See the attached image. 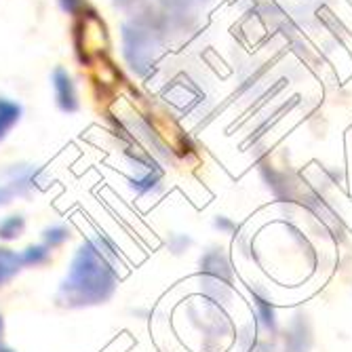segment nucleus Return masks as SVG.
Masks as SVG:
<instances>
[{
	"label": "nucleus",
	"mask_w": 352,
	"mask_h": 352,
	"mask_svg": "<svg viewBox=\"0 0 352 352\" xmlns=\"http://www.w3.org/2000/svg\"><path fill=\"white\" fill-rule=\"evenodd\" d=\"M114 249L108 241L95 239L80 247L68 278L61 285V296L70 306L100 304L116 287V270L110 264Z\"/></svg>",
	"instance_id": "nucleus-1"
},
{
	"label": "nucleus",
	"mask_w": 352,
	"mask_h": 352,
	"mask_svg": "<svg viewBox=\"0 0 352 352\" xmlns=\"http://www.w3.org/2000/svg\"><path fill=\"white\" fill-rule=\"evenodd\" d=\"M120 41L126 66L135 74L146 76L156 63L158 53H161V36H158V32L146 19H131L122 25Z\"/></svg>",
	"instance_id": "nucleus-2"
},
{
	"label": "nucleus",
	"mask_w": 352,
	"mask_h": 352,
	"mask_svg": "<svg viewBox=\"0 0 352 352\" xmlns=\"http://www.w3.org/2000/svg\"><path fill=\"white\" fill-rule=\"evenodd\" d=\"M51 87H53V95H55V104L61 112L74 114L80 108L76 82H74L72 74L63 66H57L51 72Z\"/></svg>",
	"instance_id": "nucleus-3"
},
{
	"label": "nucleus",
	"mask_w": 352,
	"mask_h": 352,
	"mask_svg": "<svg viewBox=\"0 0 352 352\" xmlns=\"http://www.w3.org/2000/svg\"><path fill=\"white\" fill-rule=\"evenodd\" d=\"M23 116V106L7 95H0V142H3Z\"/></svg>",
	"instance_id": "nucleus-4"
},
{
	"label": "nucleus",
	"mask_w": 352,
	"mask_h": 352,
	"mask_svg": "<svg viewBox=\"0 0 352 352\" xmlns=\"http://www.w3.org/2000/svg\"><path fill=\"white\" fill-rule=\"evenodd\" d=\"M21 255L9 251V249H0V285L9 280L21 266Z\"/></svg>",
	"instance_id": "nucleus-5"
},
{
	"label": "nucleus",
	"mask_w": 352,
	"mask_h": 352,
	"mask_svg": "<svg viewBox=\"0 0 352 352\" xmlns=\"http://www.w3.org/2000/svg\"><path fill=\"white\" fill-rule=\"evenodd\" d=\"M21 230H23V219L19 215H11L9 219L0 223V236L3 239H15L19 236Z\"/></svg>",
	"instance_id": "nucleus-6"
},
{
	"label": "nucleus",
	"mask_w": 352,
	"mask_h": 352,
	"mask_svg": "<svg viewBox=\"0 0 352 352\" xmlns=\"http://www.w3.org/2000/svg\"><path fill=\"white\" fill-rule=\"evenodd\" d=\"M59 7L63 13H68V15H76L85 9V0H57Z\"/></svg>",
	"instance_id": "nucleus-7"
},
{
	"label": "nucleus",
	"mask_w": 352,
	"mask_h": 352,
	"mask_svg": "<svg viewBox=\"0 0 352 352\" xmlns=\"http://www.w3.org/2000/svg\"><path fill=\"white\" fill-rule=\"evenodd\" d=\"M66 239H68V230L63 228V226H57V228L47 230V241H49L51 247L57 245V243H61V241H66Z\"/></svg>",
	"instance_id": "nucleus-8"
},
{
	"label": "nucleus",
	"mask_w": 352,
	"mask_h": 352,
	"mask_svg": "<svg viewBox=\"0 0 352 352\" xmlns=\"http://www.w3.org/2000/svg\"><path fill=\"white\" fill-rule=\"evenodd\" d=\"M0 333H3V321H0Z\"/></svg>",
	"instance_id": "nucleus-9"
},
{
	"label": "nucleus",
	"mask_w": 352,
	"mask_h": 352,
	"mask_svg": "<svg viewBox=\"0 0 352 352\" xmlns=\"http://www.w3.org/2000/svg\"><path fill=\"white\" fill-rule=\"evenodd\" d=\"M0 352H11V350H5V348H0Z\"/></svg>",
	"instance_id": "nucleus-10"
}]
</instances>
